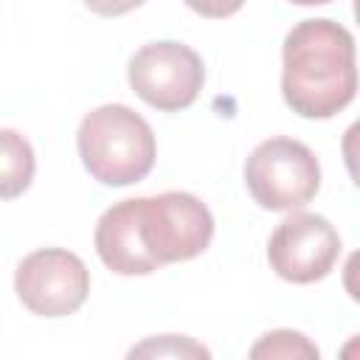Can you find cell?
Returning a JSON list of instances; mask_svg holds the SVG:
<instances>
[{
	"instance_id": "cell-1",
	"label": "cell",
	"mask_w": 360,
	"mask_h": 360,
	"mask_svg": "<svg viewBox=\"0 0 360 360\" xmlns=\"http://www.w3.org/2000/svg\"><path fill=\"white\" fill-rule=\"evenodd\" d=\"M211 236L208 205L188 191H166L110 205L96 225V253L118 276H149L200 256Z\"/></svg>"
},
{
	"instance_id": "cell-2",
	"label": "cell",
	"mask_w": 360,
	"mask_h": 360,
	"mask_svg": "<svg viewBox=\"0 0 360 360\" xmlns=\"http://www.w3.org/2000/svg\"><path fill=\"white\" fill-rule=\"evenodd\" d=\"M281 96L301 118H332L357 96L354 37L332 20H301L284 37Z\"/></svg>"
},
{
	"instance_id": "cell-3",
	"label": "cell",
	"mask_w": 360,
	"mask_h": 360,
	"mask_svg": "<svg viewBox=\"0 0 360 360\" xmlns=\"http://www.w3.org/2000/svg\"><path fill=\"white\" fill-rule=\"evenodd\" d=\"M76 146L90 177L104 186L143 180L158 158L152 127L127 104H101L87 112L79 124Z\"/></svg>"
},
{
	"instance_id": "cell-4",
	"label": "cell",
	"mask_w": 360,
	"mask_h": 360,
	"mask_svg": "<svg viewBox=\"0 0 360 360\" xmlns=\"http://www.w3.org/2000/svg\"><path fill=\"white\" fill-rule=\"evenodd\" d=\"M245 186L262 208L295 211L318 194L321 163L307 143L295 138H270L250 152Z\"/></svg>"
},
{
	"instance_id": "cell-5",
	"label": "cell",
	"mask_w": 360,
	"mask_h": 360,
	"mask_svg": "<svg viewBox=\"0 0 360 360\" xmlns=\"http://www.w3.org/2000/svg\"><path fill=\"white\" fill-rule=\"evenodd\" d=\"M127 79L132 93L149 107L160 112H180L197 101L205 82V68L200 53L188 45L160 39L132 53Z\"/></svg>"
},
{
	"instance_id": "cell-6",
	"label": "cell",
	"mask_w": 360,
	"mask_h": 360,
	"mask_svg": "<svg viewBox=\"0 0 360 360\" xmlns=\"http://www.w3.org/2000/svg\"><path fill=\"white\" fill-rule=\"evenodd\" d=\"M14 290L25 309L42 318L73 315L90 292V270L84 262L62 248H42L28 253L14 273Z\"/></svg>"
},
{
	"instance_id": "cell-7",
	"label": "cell",
	"mask_w": 360,
	"mask_h": 360,
	"mask_svg": "<svg viewBox=\"0 0 360 360\" xmlns=\"http://www.w3.org/2000/svg\"><path fill=\"white\" fill-rule=\"evenodd\" d=\"M340 253L335 225L309 211H295L278 222L267 242V262L278 278L292 284H312L332 273Z\"/></svg>"
},
{
	"instance_id": "cell-8",
	"label": "cell",
	"mask_w": 360,
	"mask_h": 360,
	"mask_svg": "<svg viewBox=\"0 0 360 360\" xmlns=\"http://www.w3.org/2000/svg\"><path fill=\"white\" fill-rule=\"evenodd\" d=\"M3 197L11 200L17 194H22L31 186L34 177V149L31 143L14 132V129H3Z\"/></svg>"
},
{
	"instance_id": "cell-9",
	"label": "cell",
	"mask_w": 360,
	"mask_h": 360,
	"mask_svg": "<svg viewBox=\"0 0 360 360\" xmlns=\"http://www.w3.org/2000/svg\"><path fill=\"white\" fill-rule=\"evenodd\" d=\"M250 357H318V349L292 329H276L262 335V340L250 349Z\"/></svg>"
},
{
	"instance_id": "cell-10",
	"label": "cell",
	"mask_w": 360,
	"mask_h": 360,
	"mask_svg": "<svg viewBox=\"0 0 360 360\" xmlns=\"http://www.w3.org/2000/svg\"><path fill=\"white\" fill-rule=\"evenodd\" d=\"M129 357H208V349L194 343L191 338H177V335H163L152 338L129 352Z\"/></svg>"
},
{
	"instance_id": "cell-11",
	"label": "cell",
	"mask_w": 360,
	"mask_h": 360,
	"mask_svg": "<svg viewBox=\"0 0 360 360\" xmlns=\"http://www.w3.org/2000/svg\"><path fill=\"white\" fill-rule=\"evenodd\" d=\"M340 152H343V160H346V169L354 180V186L360 188V118L343 132Z\"/></svg>"
},
{
	"instance_id": "cell-12",
	"label": "cell",
	"mask_w": 360,
	"mask_h": 360,
	"mask_svg": "<svg viewBox=\"0 0 360 360\" xmlns=\"http://www.w3.org/2000/svg\"><path fill=\"white\" fill-rule=\"evenodd\" d=\"M183 3L208 20H225L245 6V0H183Z\"/></svg>"
},
{
	"instance_id": "cell-13",
	"label": "cell",
	"mask_w": 360,
	"mask_h": 360,
	"mask_svg": "<svg viewBox=\"0 0 360 360\" xmlns=\"http://www.w3.org/2000/svg\"><path fill=\"white\" fill-rule=\"evenodd\" d=\"M93 14L98 17H121L138 6H143L146 0H82Z\"/></svg>"
},
{
	"instance_id": "cell-14",
	"label": "cell",
	"mask_w": 360,
	"mask_h": 360,
	"mask_svg": "<svg viewBox=\"0 0 360 360\" xmlns=\"http://www.w3.org/2000/svg\"><path fill=\"white\" fill-rule=\"evenodd\" d=\"M343 290L349 292L352 301L360 304V248L343 264Z\"/></svg>"
},
{
	"instance_id": "cell-15",
	"label": "cell",
	"mask_w": 360,
	"mask_h": 360,
	"mask_svg": "<svg viewBox=\"0 0 360 360\" xmlns=\"http://www.w3.org/2000/svg\"><path fill=\"white\" fill-rule=\"evenodd\" d=\"M340 354H343V357H360V335H357V338H352V340L340 349Z\"/></svg>"
},
{
	"instance_id": "cell-16",
	"label": "cell",
	"mask_w": 360,
	"mask_h": 360,
	"mask_svg": "<svg viewBox=\"0 0 360 360\" xmlns=\"http://www.w3.org/2000/svg\"><path fill=\"white\" fill-rule=\"evenodd\" d=\"M290 3H295V6H323L329 0H290Z\"/></svg>"
},
{
	"instance_id": "cell-17",
	"label": "cell",
	"mask_w": 360,
	"mask_h": 360,
	"mask_svg": "<svg viewBox=\"0 0 360 360\" xmlns=\"http://www.w3.org/2000/svg\"><path fill=\"white\" fill-rule=\"evenodd\" d=\"M354 20H357V25H360V0H354Z\"/></svg>"
}]
</instances>
